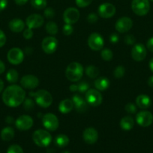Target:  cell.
Instances as JSON below:
<instances>
[{"instance_id":"obj_26","label":"cell","mask_w":153,"mask_h":153,"mask_svg":"<svg viewBox=\"0 0 153 153\" xmlns=\"http://www.w3.org/2000/svg\"><path fill=\"white\" fill-rule=\"evenodd\" d=\"M14 137V130L11 127H5L1 131V137L4 141H10Z\"/></svg>"},{"instance_id":"obj_51","label":"cell","mask_w":153,"mask_h":153,"mask_svg":"<svg viewBox=\"0 0 153 153\" xmlns=\"http://www.w3.org/2000/svg\"><path fill=\"white\" fill-rule=\"evenodd\" d=\"M70 91L72 92H75L77 91V85H71L70 86Z\"/></svg>"},{"instance_id":"obj_22","label":"cell","mask_w":153,"mask_h":153,"mask_svg":"<svg viewBox=\"0 0 153 153\" xmlns=\"http://www.w3.org/2000/svg\"><path fill=\"white\" fill-rule=\"evenodd\" d=\"M8 27L10 31H13V32L19 33L24 30L25 23L20 19H14L9 22Z\"/></svg>"},{"instance_id":"obj_21","label":"cell","mask_w":153,"mask_h":153,"mask_svg":"<svg viewBox=\"0 0 153 153\" xmlns=\"http://www.w3.org/2000/svg\"><path fill=\"white\" fill-rule=\"evenodd\" d=\"M136 106L141 109H147L151 106L152 101L149 97L146 94H140L136 99Z\"/></svg>"},{"instance_id":"obj_39","label":"cell","mask_w":153,"mask_h":153,"mask_svg":"<svg viewBox=\"0 0 153 153\" xmlns=\"http://www.w3.org/2000/svg\"><path fill=\"white\" fill-rule=\"evenodd\" d=\"M73 31H74L73 27H72V25H70V24H66V25H64V26H63L62 32L64 35L66 36L70 35V34L73 33Z\"/></svg>"},{"instance_id":"obj_32","label":"cell","mask_w":153,"mask_h":153,"mask_svg":"<svg viewBox=\"0 0 153 153\" xmlns=\"http://www.w3.org/2000/svg\"><path fill=\"white\" fill-rule=\"evenodd\" d=\"M100 56H101L102 59H103L104 61H110L112 60L113 54H112V52L110 49H104V50H102L101 53H100Z\"/></svg>"},{"instance_id":"obj_25","label":"cell","mask_w":153,"mask_h":153,"mask_svg":"<svg viewBox=\"0 0 153 153\" xmlns=\"http://www.w3.org/2000/svg\"><path fill=\"white\" fill-rule=\"evenodd\" d=\"M110 86L109 79L105 77H100L94 82V87L98 91H103L107 89Z\"/></svg>"},{"instance_id":"obj_1","label":"cell","mask_w":153,"mask_h":153,"mask_svg":"<svg viewBox=\"0 0 153 153\" xmlns=\"http://www.w3.org/2000/svg\"><path fill=\"white\" fill-rule=\"evenodd\" d=\"M26 92L20 86L16 85L8 86L2 94L3 102L10 108L20 105L25 100Z\"/></svg>"},{"instance_id":"obj_4","label":"cell","mask_w":153,"mask_h":153,"mask_svg":"<svg viewBox=\"0 0 153 153\" xmlns=\"http://www.w3.org/2000/svg\"><path fill=\"white\" fill-rule=\"evenodd\" d=\"M33 97H34L36 103L44 108L50 107L52 102V95L45 90H39L34 93Z\"/></svg>"},{"instance_id":"obj_54","label":"cell","mask_w":153,"mask_h":153,"mask_svg":"<svg viewBox=\"0 0 153 153\" xmlns=\"http://www.w3.org/2000/svg\"><path fill=\"white\" fill-rule=\"evenodd\" d=\"M3 88H4V82L2 79H0V93L2 91Z\"/></svg>"},{"instance_id":"obj_18","label":"cell","mask_w":153,"mask_h":153,"mask_svg":"<svg viewBox=\"0 0 153 153\" xmlns=\"http://www.w3.org/2000/svg\"><path fill=\"white\" fill-rule=\"evenodd\" d=\"M44 22V19L43 16L38 13H33L28 16L26 20V24L28 26V28H40Z\"/></svg>"},{"instance_id":"obj_40","label":"cell","mask_w":153,"mask_h":153,"mask_svg":"<svg viewBox=\"0 0 153 153\" xmlns=\"http://www.w3.org/2000/svg\"><path fill=\"white\" fill-rule=\"evenodd\" d=\"M33 108H34V102L31 99H26L24 100V108L26 110H31Z\"/></svg>"},{"instance_id":"obj_55","label":"cell","mask_w":153,"mask_h":153,"mask_svg":"<svg viewBox=\"0 0 153 153\" xmlns=\"http://www.w3.org/2000/svg\"><path fill=\"white\" fill-rule=\"evenodd\" d=\"M62 153H70V152H68V151H64V152H62Z\"/></svg>"},{"instance_id":"obj_11","label":"cell","mask_w":153,"mask_h":153,"mask_svg":"<svg viewBox=\"0 0 153 153\" xmlns=\"http://www.w3.org/2000/svg\"><path fill=\"white\" fill-rule=\"evenodd\" d=\"M136 121L137 124L142 127H148L153 123V115L147 111H141L136 115Z\"/></svg>"},{"instance_id":"obj_35","label":"cell","mask_w":153,"mask_h":153,"mask_svg":"<svg viewBox=\"0 0 153 153\" xmlns=\"http://www.w3.org/2000/svg\"><path fill=\"white\" fill-rule=\"evenodd\" d=\"M124 110H125L127 113L133 114H135L137 111V108L133 103H128L125 105V107H124Z\"/></svg>"},{"instance_id":"obj_52","label":"cell","mask_w":153,"mask_h":153,"mask_svg":"<svg viewBox=\"0 0 153 153\" xmlns=\"http://www.w3.org/2000/svg\"><path fill=\"white\" fill-rule=\"evenodd\" d=\"M5 121H6V123H8L10 124V123H12L14 122V119H13V117H12L8 116V117H6Z\"/></svg>"},{"instance_id":"obj_2","label":"cell","mask_w":153,"mask_h":153,"mask_svg":"<svg viewBox=\"0 0 153 153\" xmlns=\"http://www.w3.org/2000/svg\"><path fill=\"white\" fill-rule=\"evenodd\" d=\"M83 74V67L80 63L72 62L67 67L65 76L70 82H78L80 80Z\"/></svg>"},{"instance_id":"obj_31","label":"cell","mask_w":153,"mask_h":153,"mask_svg":"<svg viewBox=\"0 0 153 153\" xmlns=\"http://www.w3.org/2000/svg\"><path fill=\"white\" fill-rule=\"evenodd\" d=\"M31 4L33 7L38 10L44 9L46 7V0H31Z\"/></svg>"},{"instance_id":"obj_20","label":"cell","mask_w":153,"mask_h":153,"mask_svg":"<svg viewBox=\"0 0 153 153\" xmlns=\"http://www.w3.org/2000/svg\"><path fill=\"white\" fill-rule=\"evenodd\" d=\"M72 101L74 102L75 109L79 113H83L88 108V103L86 101L83 100L80 95H74L72 98Z\"/></svg>"},{"instance_id":"obj_50","label":"cell","mask_w":153,"mask_h":153,"mask_svg":"<svg viewBox=\"0 0 153 153\" xmlns=\"http://www.w3.org/2000/svg\"><path fill=\"white\" fill-rule=\"evenodd\" d=\"M147 83H148V85L150 88H153V76H150L148 78V81H147Z\"/></svg>"},{"instance_id":"obj_8","label":"cell","mask_w":153,"mask_h":153,"mask_svg":"<svg viewBox=\"0 0 153 153\" xmlns=\"http://www.w3.org/2000/svg\"><path fill=\"white\" fill-rule=\"evenodd\" d=\"M7 58L9 62L13 65H19L23 61V52L19 48H12L8 52Z\"/></svg>"},{"instance_id":"obj_36","label":"cell","mask_w":153,"mask_h":153,"mask_svg":"<svg viewBox=\"0 0 153 153\" xmlns=\"http://www.w3.org/2000/svg\"><path fill=\"white\" fill-rule=\"evenodd\" d=\"M89 88V85L86 82H82L77 85V91L80 93H85Z\"/></svg>"},{"instance_id":"obj_14","label":"cell","mask_w":153,"mask_h":153,"mask_svg":"<svg viewBox=\"0 0 153 153\" xmlns=\"http://www.w3.org/2000/svg\"><path fill=\"white\" fill-rule=\"evenodd\" d=\"M132 25H133V22L130 18L127 17V16H122L116 21L115 28L118 32L125 33L130 30Z\"/></svg>"},{"instance_id":"obj_28","label":"cell","mask_w":153,"mask_h":153,"mask_svg":"<svg viewBox=\"0 0 153 153\" xmlns=\"http://www.w3.org/2000/svg\"><path fill=\"white\" fill-rule=\"evenodd\" d=\"M18 78H19V74H18L17 71L14 69L9 70L6 74V79L10 84L16 83L18 81Z\"/></svg>"},{"instance_id":"obj_29","label":"cell","mask_w":153,"mask_h":153,"mask_svg":"<svg viewBox=\"0 0 153 153\" xmlns=\"http://www.w3.org/2000/svg\"><path fill=\"white\" fill-rule=\"evenodd\" d=\"M86 73L91 79H95L99 75V70L95 66L89 65L86 69Z\"/></svg>"},{"instance_id":"obj_24","label":"cell","mask_w":153,"mask_h":153,"mask_svg":"<svg viewBox=\"0 0 153 153\" xmlns=\"http://www.w3.org/2000/svg\"><path fill=\"white\" fill-rule=\"evenodd\" d=\"M134 126V120L130 116H126L122 118L120 121V126L124 131H130Z\"/></svg>"},{"instance_id":"obj_46","label":"cell","mask_w":153,"mask_h":153,"mask_svg":"<svg viewBox=\"0 0 153 153\" xmlns=\"http://www.w3.org/2000/svg\"><path fill=\"white\" fill-rule=\"evenodd\" d=\"M146 47L150 52H153V37L150 38L146 43Z\"/></svg>"},{"instance_id":"obj_6","label":"cell","mask_w":153,"mask_h":153,"mask_svg":"<svg viewBox=\"0 0 153 153\" xmlns=\"http://www.w3.org/2000/svg\"><path fill=\"white\" fill-rule=\"evenodd\" d=\"M86 100L89 105L97 107L102 102V96L96 89H88L86 92Z\"/></svg>"},{"instance_id":"obj_27","label":"cell","mask_w":153,"mask_h":153,"mask_svg":"<svg viewBox=\"0 0 153 153\" xmlns=\"http://www.w3.org/2000/svg\"><path fill=\"white\" fill-rule=\"evenodd\" d=\"M55 143L58 147H64L69 143V138L65 134H58L55 139Z\"/></svg>"},{"instance_id":"obj_15","label":"cell","mask_w":153,"mask_h":153,"mask_svg":"<svg viewBox=\"0 0 153 153\" xmlns=\"http://www.w3.org/2000/svg\"><path fill=\"white\" fill-rule=\"evenodd\" d=\"M15 126L20 131H26L33 126V120L28 115H22L15 121Z\"/></svg>"},{"instance_id":"obj_7","label":"cell","mask_w":153,"mask_h":153,"mask_svg":"<svg viewBox=\"0 0 153 153\" xmlns=\"http://www.w3.org/2000/svg\"><path fill=\"white\" fill-rule=\"evenodd\" d=\"M42 123L45 128L51 131H56L58 128L59 123L57 117L53 114L48 113L44 115L42 118Z\"/></svg>"},{"instance_id":"obj_5","label":"cell","mask_w":153,"mask_h":153,"mask_svg":"<svg viewBox=\"0 0 153 153\" xmlns=\"http://www.w3.org/2000/svg\"><path fill=\"white\" fill-rule=\"evenodd\" d=\"M131 9L135 14L140 16H145L149 11V1L148 0H133L131 2Z\"/></svg>"},{"instance_id":"obj_30","label":"cell","mask_w":153,"mask_h":153,"mask_svg":"<svg viewBox=\"0 0 153 153\" xmlns=\"http://www.w3.org/2000/svg\"><path fill=\"white\" fill-rule=\"evenodd\" d=\"M45 29L46 31L50 35L54 36L57 34L58 32V26H57L56 23L52 21H50L47 23L46 24V26H45Z\"/></svg>"},{"instance_id":"obj_53","label":"cell","mask_w":153,"mask_h":153,"mask_svg":"<svg viewBox=\"0 0 153 153\" xmlns=\"http://www.w3.org/2000/svg\"><path fill=\"white\" fill-rule=\"evenodd\" d=\"M149 68L151 71L153 73V58H152L149 61Z\"/></svg>"},{"instance_id":"obj_38","label":"cell","mask_w":153,"mask_h":153,"mask_svg":"<svg viewBox=\"0 0 153 153\" xmlns=\"http://www.w3.org/2000/svg\"><path fill=\"white\" fill-rule=\"evenodd\" d=\"M93 0H75L76 4L79 7H86L89 5Z\"/></svg>"},{"instance_id":"obj_23","label":"cell","mask_w":153,"mask_h":153,"mask_svg":"<svg viewBox=\"0 0 153 153\" xmlns=\"http://www.w3.org/2000/svg\"><path fill=\"white\" fill-rule=\"evenodd\" d=\"M74 107V102L72 100L69 99H65L60 102L59 105H58V110L62 114H68L70 112Z\"/></svg>"},{"instance_id":"obj_48","label":"cell","mask_w":153,"mask_h":153,"mask_svg":"<svg viewBox=\"0 0 153 153\" xmlns=\"http://www.w3.org/2000/svg\"><path fill=\"white\" fill-rule=\"evenodd\" d=\"M28 1V0H14L15 3L18 5H24L25 4H26Z\"/></svg>"},{"instance_id":"obj_42","label":"cell","mask_w":153,"mask_h":153,"mask_svg":"<svg viewBox=\"0 0 153 153\" xmlns=\"http://www.w3.org/2000/svg\"><path fill=\"white\" fill-rule=\"evenodd\" d=\"M22 35H23L24 38L26 39V40H29V39H31L33 36L32 29L29 28L25 29L23 31V34H22Z\"/></svg>"},{"instance_id":"obj_47","label":"cell","mask_w":153,"mask_h":153,"mask_svg":"<svg viewBox=\"0 0 153 153\" xmlns=\"http://www.w3.org/2000/svg\"><path fill=\"white\" fill-rule=\"evenodd\" d=\"M8 4V0H0V11L4 10Z\"/></svg>"},{"instance_id":"obj_45","label":"cell","mask_w":153,"mask_h":153,"mask_svg":"<svg viewBox=\"0 0 153 153\" xmlns=\"http://www.w3.org/2000/svg\"><path fill=\"white\" fill-rule=\"evenodd\" d=\"M119 40V37H118V34L116 33H112L110 36V41L112 43H116Z\"/></svg>"},{"instance_id":"obj_17","label":"cell","mask_w":153,"mask_h":153,"mask_svg":"<svg viewBox=\"0 0 153 153\" xmlns=\"http://www.w3.org/2000/svg\"><path fill=\"white\" fill-rule=\"evenodd\" d=\"M20 84L22 88L26 89L32 90L37 88L39 85V80L35 76L33 75H26L22 76L20 80Z\"/></svg>"},{"instance_id":"obj_49","label":"cell","mask_w":153,"mask_h":153,"mask_svg":"<svg viewBox=\"0 0 153 153\" xmlns=\"http://www.w3.org/2000/svg\"><path fill=\"white\" fill-rule=\"evenodd\" d=\"M5 70V66H4V63L2 61H0V74L3 73Z\"/></svg>"},{"instance_id":"obj_12","label":"cell","mask_w":153,"mask_h":153,"mask_svg":"<svg viewBox=\"0 0 153 153\" xmlns=\"http://www.w3.org/2000/svg\"><path fill=\"white\" fill-rule=\"evenodd\" d=\"M80 18V12L75 7H68L63 13V20L66 24L76 23Z\"/></svg>"},{"instance_id":"obj_9","label":"cell","mask_w":153,"mask_h":153,"mask_svg":"<svg viewBox=\"0 0 153 153\" xmlns=\"http://www.w3.org/2000/svg\"><path fill=\"white\" fill-rule=\"evenodd\" d=\"M88 45L91 49L99 51L103 49L104 42L102 36L98 33H92L88 38Z\"/></svg>"},{"instance_id":"obj_16","label":"cell","mask_w":153,"mask_h":153,"mask_svg":"<svg viewBox=\"0 0 153 153\" xmlns=\"http://www.w3.org/2000/svg\"><path fill=\"white\" fill-rule=\"evenodd\" d=\"M146 49L142 43L134 45L131 49V57L136 61H143L146 56Z\"/></svg>"},{"instance_id":"obj_3","label":"cell","mask_w":153,"mask_h":153,"mask_svg":"<svg viewBox=\"0 0 153 153\" xmlns=\"http://www.w3.org/2000/svg\"><path fill=\"white\" fill-rule=\"evenodd\" d=\"M32 140L37 146L40 147H46L52 141V136L47 131L38 129L33 133Z\"/></svg>"},{"instance_id":"obj_41","label":"cell","mask_w":153,"mask_h":153,"mask_svg":"<svg viewBox=\"0 0 153 153\" xmlns=\"http://www.w3.org/2000/svg\"><path fill=\"white\" fill-rule=\"evenodd\" d=\"M124 41L127 43L128 45H133L136 41V39L132 34H127L124 38Z\"/></svg>"},{"instance_id":"obj_10","label":"cell","mask_w":153,"mask_h":153,"mask_svg":"<svg viewBox=\"0 0 153 153\" xmlns=\"http://www.w3.org/2000/svg\"><path fill=\"white\" fill-rule=\"evenodd\" d=\"M58 46V40L53 36L46 37L42 40L41 47L46 54H52L56 52Z\"/></svg>"},{"instance_id":"obj_33","label":"cell","mask_w":153,"mask_h":153,"mask_svg":"<svg viewBox=\"0 0 153 153\" xmlns=\"http://www.w3.org/2000/svg\"><path fill=\"white\" fill-rule=\"evenodd\" d=\"M124 73H125V69L122 66H118L113 72L114 76L116 79H121V78H122L124 76Z\"/></svg>"},{"instance_id":"obj_13","label":"cell","mask_w":153,"mask_h":153,"mask_svg":"<svg viewBox=\"0 0 153 153\" xmlns=\"http://www.w3.org/2000/svg\"><path fill=\"white\" fill-rule=\"evenodd\" d=\"M98 14L100 17L108 19L114 16L116 13V7L112 4L109 2H105L100 4L98 7Z\"/></svg>"},{"instance_id":"obj_56","label":"cell","mask_w":153,"mask_h":153,"mask_svg":"<svg viewBox=\"0 0 153 153\" xmlns=\"http://www.w3.org/2000/svg\"><path fill=\"white\" fill-rule=\"evenodd\" d=\"M150 1H153V0H150Z\"/></svg>"},{"instance_id":"obj_44","label":"cell","mask_w":153,"mask_h":153,"mask_svg":"<svg viewBox=\"0 0 153 153\" xmlns=\"http://www.w3.org/2000/svg\"><path fill=\"white\" fill-rule=\"evenodd\" d=\"M6 43V36L4 33L0 29V48L2 47Z\"/></svg>"},{"instance_id":"obj_34","label":"cell","mask_w":153,"mask_h":153,"mask_svg":"<svg viewBox=\"0 0 153 153\" xmlns=\"http://www.w3.org/2000/svg\"><path fill=\"white\" fill-rule=\"evenodd\" d=\"M7 153H23V150L19 145L14 144L9 146Z\"/></svg>"},{"instance_id":"obj_43","label":"cell","mask_w":153,"mask_h":153,"mask_svg":"<svg viewBox=\"0 0 153 153\" xmlns=\"http://www.w3.org/2000/svg\"><path fill=\"white\" fill-rule=\"evenodd\" d=\"M98 16L96 13H89V14L88 15V16H87V21H88L89 23H95L96 22L98 21Z\"/></svg>"},{"instance_id":"obj_37","label":"cell","mask_w":153,"mask_h":153,"mask_svg":"<svg viewBox=\"0 0 153 153\" xmlns=\"http://www.w3.org/2000/svg\"><path fill=\"white\" fill-rule=\"evenodd\" d=\"M44 14L46 19H52L55 16V10L52 7H46L45 8Z\"/></svg>"},{"instance_id":"obj_19","label":"cell","mask_w":153,"mask_h":153,"mask_svg":"<svg viewBox=\"0 0 153 153\" xmlns=\"http://www.w3.org/2000/svg\"><path fill=\"white\" fill-rule=\"evenodd\" d=\"M82 137L84 141L88 144H93L95 143L98 138V134L94 128H87L82 133Z\"/></svg>"}]
</instances>
